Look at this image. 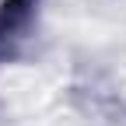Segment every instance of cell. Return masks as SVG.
I'll return each mask as SVG.
<instances>
[{
    "label": "cell",
    "instance_id": "obj_1",
    "mask_svg": "<svg viewBox=\"0 0 126 126\" xmlns=\"http://www.w3.org/2000/svg\"><path fill=\"white\" fill-rule=\"evenodd\" d=\"M25 4H28V0H0V35H4V32L21 18Z\"/></svg>",
    "mask_w": 126,
    "mask_h": 126
}]
</instances>
